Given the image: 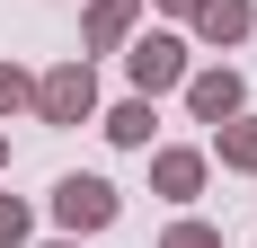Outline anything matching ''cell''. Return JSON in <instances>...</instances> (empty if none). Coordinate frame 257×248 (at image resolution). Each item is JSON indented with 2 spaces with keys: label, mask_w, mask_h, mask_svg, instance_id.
Wrapping results in <instances>:
<instances>
[{
  "label": "cell",
  "mask_w": 257,
  "mask_h": 248,
  "mask_svg": "<svg viewBox=\"0 0 257 248\" xmlns=\"http://www.w3.org/2000/svg\"><path fill=\"white\" fill-rule=\"evenodd\" d=\"M115 213H124V195H115V186H106L98 169H71L62 186H53V222L71 230V239H80V230H106Z\"/></svg>",
  "instance_id": "6da1fadb"
},
{
  "label": "cell",
  "mask_w": 257,
  "mask_h": 248,
  "mask_svg": "<svg viewBox=\"0 0 257 248\" xmlns=\"http://www.w3.org/2000/svg\"><path fill=\"white\" fill-rule=\"evenodd\" d=\"M36 115H45V124H89V115H98V71H89V62L45 71V80H36Z\"/></svg>",
  "instance_id": "7a4b0ae2"
},
{
  "label": "cell",
  "mask_w": 257,
  "mask_h": 248,
  "mask_svg": "<svg viewBox=\"0 0 257 248\" xmlns=\"http://www.w3.org/2000/svg\"><path fill=\"white\" fill-rule=\"evenodd\" d=\"M124 71H133V89H142V98L178 89V80H186V36H133Z\"/></svg>",
  "instance_id": "3957f363"
},
{
  "label": "cell",
  "mask_w": 257,
  "mask_h": 248,
  "mask_svg": "<svg viewBox=\"0 0 257 248\" xmlns=\"http://www.w3.org/2000/svg\"><path fill=\"white\" fill-rule=\"evenodd\" d=\"M186 106H195V124H231L248 89H239V71H186Z\"/></svg>",
  "instance_id": "277c9868"
},
{
  "label": "cell",
  "mask_w": 257,
  "mask_h": 248,
  "mask_svg": "<svg viewBox=\"0 0 257 248\" xmlns=\"http://www.w3.org/2000/svg\"><path fill=\"white\" fill-rule=\"evenodd\" d=\"M151 186L169 204H195V195H204V151H160V160H151Z\"/></svg>",
  "instance_id": "5b68a950"
},
{
  "label": "cell",
  "mask_w": 257,
  "mask_h": 248,
  "mask_svg": "<svg viewBox=\"0 0 257 248\" xmlns=\"http://www.w3.org/2000/svg\"><path fill=\"white\" fill-rule=\"evenodd\" d=\"M142 18V0H89V53H115Z\"/></svg>",
  "instance_id": "8992f818"
},
{
  "label": "cell",
  "mask_w": 257,
  "mask_h": 248,
  "mask_svg": "<svg viewBox=\"0 0 257 248\" xmlns=\"http://www.w3.org/2000/svg\"><path fill=\"white\" fill-rule=\"evenodd\" d=\"M248 27H257L248 0H204V9H195V36H204V45H239Z\"/></svg>",
  "instance_id": "52a82bcc"
},
{
  "label": "cell",
  "mask_w": 257,
  "mask_h": 248,
  "mask_svg": "<svg viewBox=\"0 0 257 248\" xmlns=\"http://www.w3.org/2000/svg\"><path fill=\"white\" fill-rule=\"evenodd\" d=\"M106 142H115V151H151V98L106 106Z\"/></svg>",
  "instance_id": "ba28073f"
},
{
  "label": "cell",
  "mask_w": 257,
  "mask_h": 248,
  "mask_svg": "<svg viewBox=\"0 0 257 248\" xmlns=\"http://www.w3.org/2000/svg\"><path fill=\"white\" fill-rule=\"evenodd\" d=\"M213 151H222V169H248V177H257V115L213 124Z\"/></svg>",
  "instance_id": "9c48e42d"
},
{
  "label": "cell",
  "mask_w": 257,
  "mask_h": 248,
  "mask_svg": "<svg viewBox=\"0 0 257 248\" xmlns=\"http://www.w3.org/2000/svg\"><path fill=\"white\" fill-rule=\"evenodd\" d=\"M27 239H36V213L18 195H0V248H27Z\"/></svg>",
  "instance_id": "30bf717a"
},
{
  "label": "cell",
  "mask_w": 257,
  "mask_h": 248,
  "mask_svg": "<svg viewBox=\"0 0 257 248\" xmlns=\"http://www.w3.org/2000/svg\"><path fill=\"white\" fill-rule=\"evenodd\" d=\"M18 106H36V80L18 62H0V115H18Z\"/></svg>",
  "instance_id": "8fae6325"
},
{
  "label": "cell",
  "mask_w": 257,
  "mask_h": 248,
  "mask_svg": "<svg viewBox=\"0 0 257 248\" xmlns=\"http://www.w3.org/2000/svg\"><path fill=\"white\" fill-rule=\"evenodd\" d=\"M160 248H222V230H213V222H169Z\"/></svg>",
  "instance_id": "7c38bea8"
},
{
  "label": "cell",
  "mask_w": 257,
  "mask_h": 248,
  "mask_svg": "<svg viewBox=\"0 0 257 248\" xmlns=\"http://www.w3.org/2000/svg\"><path fill=\"white\" fill-rule=\"evenodd\" d=\"M160 9H178V18H195V9H204V0H160Z\"/></svg>",
  "instance_id": "4fadbf2b"
},
{
  "label": "cell",
  "mask_w": 257,
  "mask_h": 248,
  "mask_svg": "<svg viewBox=\"0 0 257 248\" xmlns=\"http://www.w3.org/2000/svg\"><path fill=\"white\" fill-rule=\"evenodd\" d=\"M45 248H80V239H45Z\"/></svg>",
  "instance_id": "5bb4252c"
},
{
  "label": "cell",
  "mask_w": 257,
  "mask_h": 248,
  "mask_svg": "<svg viewBox=\"0 0 257 248\" xmlns=\"http://www.w3.org/2000/svg\"><path fill=\"white\" fill-rule=\"evenodd\" d=\"M0 169H9V142H0Z\"/></svg>",
  "instance_id": "9a60e30c"
}]
</instances>
